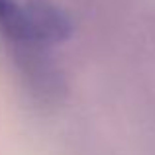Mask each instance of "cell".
<instances>
[{
  "label": "cell",
  "mask_w": 155,
  "mask_h": 155,
  "mask_svg": "<svg viewBox=\"0 0 155 155\" xmlns=\"http://www.w3.org/2000/svg\"><path fill=\"white\" fill-rule=\"evenodd\" d=\"M20 26H22V2H18V0H0V30L8 38L18 41Z\"/></svg>",
  "instance_id": "obj_2"
},
{
  "label": "cell",
  "mask_w": 155,
  "mask_h": 155,
  "mask_svg": "<svg viewBox=\"0 0 155 155\" xmlns=\"http://www.w3.org/2000/svg\"><path fill=\"white\" fill-rule=\"evenodd\" d=\"M73 22L67 12L51 0L22 2V26L16 43H61L71 35Z\"/></svg>",
  "instance_id": "obj_1"
}]
</instances>
